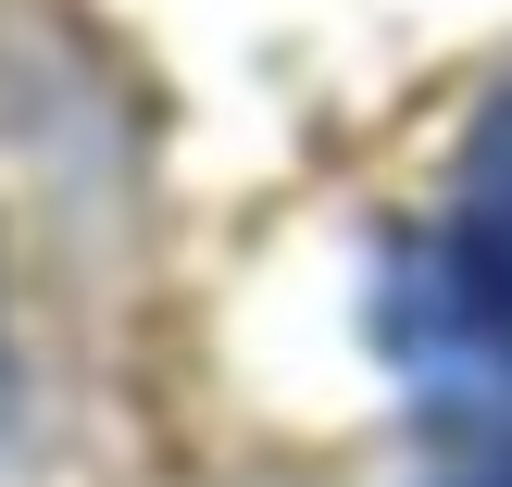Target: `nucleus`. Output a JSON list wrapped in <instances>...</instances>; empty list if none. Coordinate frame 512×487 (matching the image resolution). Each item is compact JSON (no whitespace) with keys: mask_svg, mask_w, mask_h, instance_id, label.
I'll return each mask as SVG.
<instances>
[{"mask_svg":"<svg viewBox=\"0 0 512 487\" xmlns=\"http://www.w3.org/2000/svg\"><path fill=\"white\" fill-rule=\"evenodd\" d=\"M375 338L425 400H512V88L463 138V200L388 263Z\"/></svg>","mask_w":512,"mask_h":487,"instance_id":"nucleus-1","label":"nucleus"},{"mask_svg":"<svg viewBox=\"0 0 512 487\" xmlns=\"http://www.w3.org/2000/svg\"><path fill=\"white\" fill-rule=\"evenodd\" d=\"M475 487H512V463H500V475H475Z\"/></svg>","mask_w":512,"mask_h":487,"instance_id":"nucleus-2","label":"nucleus"}]
</instances>
